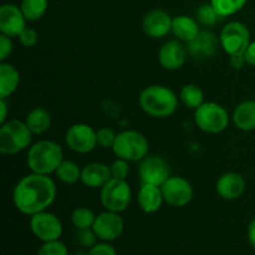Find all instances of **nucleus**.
Returning a JSON list of instances; mask_svg holds the SVG:
<instances>
[{
  "label": "nucleus",
  "instance_id": "obj_2",
  "mask_svg": "<svg viewBox=\"0 0 255 255\" xmlns=\"http://www.w3.org/2000/svg\"><path fill=\"white\" fill-rule=\"evenodd\" d=\"M139 107L156 119L172 116L178 107V97L173 90L163 85H151L142 90L138 97Z\"/></svg>",
  "mask_w": 255,
  "mask_h": 255
},
{
  "label": "nucleus",
  "instance_id": "obj_13",
  "mask_svg": "<svg viewBox=\"0 0 255 255\" xmlns=\"http://www.w3.org/2000/svg\"><path fill=\"white\" fill-rule=\"evenodd\" d=\"M92 229L97 238L105 242H112L121 237L125 229V222L120 213L106 211L96 216Z\"/></svg>",
  "mask_w": 255,
  "mask_h": 255
},
{
  "label": "nucleus",
  "instance_id": "obj_34",
  "mask_svg": "<svg viewBox=\"0 0 255 255\" xmlns=\"http://www.w3.org/2000/svg\"><path fill=\"white\" fill-rule=\"evenodd\" d=\"M111 169L112 178L116 179H125L126 181L127 177L129 174V162L126 159L117 158L116 161H114V163L110 166Z\"/></svg>",
  "mask_w": 255,
  "mask_h": 255
},
{
  "label": "nucleus",
  "instance_id": "obj_28",
  "mask_svg": "<svg viewBox=\"0 0 255 255\" xmlns=\"http://www.w3.org/2000/svg\"><path fill=\"white\" fill-rule=\"evenodd\" d=\"M211 4L221 17H228L241 11L247 4V0H211Z\"/></svg>",
  "mask_w": 255,
  "mask_h": 255
},
{
  "label": "nucleus",
  "instance_id": "obj_20",
  "mask_svg": "<svg viewBox=\"0 0 255 255\" xmlns=\"http://www.w3.org/2000/svg\"><path fill=\"white\" fill-rule=\"evenodd\" d=\"M137 202H138L139 208L144 213L153 214L158 212L164 202L161 187L154 186V184L142 183L138 194H137Z\"/></svg>",
  "mask_w": 255,
  "mask_h": 255
},
{
  "label": "nucleus",
  "instance_id": "obj_38",
  "mask_svg": "<svg viewBox=\"0 0 255 255\" xmlns=\"http://www.w3.org/2000/svg\"><path fill=\"white\" fill-rule=\"evenodd\" d=\"M244 57H246L247 64L255 66V41H251V44L248 45L246 52H244Z\"/></svg>",
  "mask_w": 255,
  "mask_h": 255
},
{
  "label": "nucleus",
  "instance_id": "obj_14",
  "mask_svg": "<svg viewBox=\"0 0 255 255\" xmlns=\"http://www.w3.org/2000/svg\"><path fill=\"white\" fill-rule=\"evenodd\" d=\"M26 27V17L21 7L14 4L0 6V32L10 37H17Z\"/></svg>",
  "mask_w": 255,
  "mask_h": 255
},
{
  "label": "nucleus",
  "instance_id": "obj_30",
  "mask_svg": "<svg viewBox=\"0 0 255 255\" xmlns=\"http://www.w3.org/2000/svg\"><path fill=\"white\" fill-rule=\"evenodd\" d=\"M219 19H221V16H219V14L216 11V9H214L211 2L203 4L197 10V20L204 26H213L218 22Z\"/></svg>",
  "mask_w": 255,
  "mask_h": 255
},
{
  "label": "nucleus",
  "instance_id": "obj_1",
  "mask_svg": "<svg viewBox=\"0 0 255 255\" xmlns=\"http://www.w3.org/2000/svg\"><path fill=\"white\" fill-rule=\"evenodd\" d=\"M56 194V184L51 177L31 172L15 184L12 202L20 213L31 217L46 211L55 202Z\"/></svg>",
  "mask_w": 255,
  "mask_h": 255
},
{
  "label": "nucleus",
  "instance_id": "obj_37",
  "mask_svg": "<svg viewBox=\"0 0 255 255\" xmlns=\"http://www.w3.org/2000/svg\"><path fill=\"white\" fill-rule=\"evenodd\" d=\"M87 255H117L116 249L109 243H96Z\"/></svg>",
  "mask_w": 255,
  "mask_h": 255
},
{
  "label": "nucleus",
  "instance_id": "obj_10",
  "mask_svg": "<svg viewBox=\"0 0 255 255\" xmlns=\"http://www.w3.org/2000/svg\"><path fill=\"white\" fill-rule=\"evenodd\" d=\"M30 229L32 234L41 242L59 241L62 234L61 221L57 216L50 212H40L30 218Z\"/></svg>",
  "mask_w": 255,
  "mask_h": 255
},
{
  "label": "nucleus",
  "instance_id": "obj_4",
  "mask_svg": "<svg viewBox=\"0 0 255 255\" xmlns=\"http://www.w3.org/2000/svg\"><path fill=\"white\" fill-rule=\"evenodd\" d=\"M32 141V132L20 120H10L0 127V152L4 156H12L24 151Z\"/></svg>",
  "mask_w": 255,
  "mask_h": 255
},
{
  "label": "nucleus",
  "instance_id": "obj_9",
  "mask_svg": "<svg viewBox=\"0 0 255 255\" xmlns=\"http://www.w3.org/2000/svg\"><path fill=\"white\" fill-rule=\"evenodd\" d=\"M65 143L76 153H90L97 146V131L90 125L75 124L65 133Z\"/></svg>",
  "mask_w": 255,
  "mask_h": 255
},
{
  "label": "nucleus",
  "instance_id": "obj_26",
  "mask_svg": "<svg viewBox=\"0 0 255 255\" xmlns=\"http://www.w3.org/2000/svg\"><path fill=\"white\" fill-rule=\"evenodd\" d=\"M179 100L187 109L196 111L198 107H201L204 104V94L201 87L197 86V85L187 84L182 87Z\"/></svg>",
  "mask_w": 255,
  "mask_h": 255
},
{
  "label": "nucleus",
  "instance_id": "obj_19",
  "mask_svg": "<svg viewBox=\"0 0 255 255\" xmlns=\"http://www.w3.org/2000/svg\"><path fill=\"white\" fill-rule=\"evenodd\" d=\"M112 178L110 166L100 162L86 164L81 172V182L89 188L101 189Z\"/></svg>",
  "mask_w": 255,
  "mask_h": 255
},
{
  "label": "nucleus",
  "instance_id": "obj_29",
  "mask_svg": "<svg viewBox=\"0 0 255 255\" xmlns=\"http://www.w3.org/2000/svg\"><path fill=\"white\" fill-rule=\"evenodd\" d=\"M96 216L91 209L86 207H79L71 213V222L76 229H90L95 223Z\"/></svg>",
  "mask_w": 255,
  "mask_h": 255
},
{
  "label": "nucleus",
  "instance_id": "obj_8",
  "mask_svg": "<svg viewBox=\"0 0 255 255\" xmlns=\"http://www.w3.org/2000/svg\"><path fill=\"white\" fill-rule=\"evenodd\" d=\"M219 42L229 56L243 55L251 44V31L243 22L231 21L222 29Z\"/></svg>",
  "mask_w": 255,
  "mask_h": 255
},
{
  "label": "nucleus",
  "instance_id": "obj_32",
  "mask_svg": "<svg viewBox=\"0 0 255 255\" xmlns=\"http://www.w3.org/2000/svg\"><path fill=\"white\" fill-rule=\"evenodd\" d=\"M117 133L110 127H102L97 129V146L102 148H112L116 141Z\"/></svg>",
  "mask_w": 255,
  "mask_h": 255
},
{
  "label": "nucleus",
  "instance_id": "obj_21",
  "mask_svg": "<svg viewBox=\"0 0 255 255\" xmlns=\"http://www.w3.org/2000/svg\"><path fill=\"white\" fill-rule=\"evenodd\" d=\"M201 32L198 20L189 17L188 15H178L172 20V34L181 41L189 42L196 39Z\"/></svg>",
  "mask_w": 255,
  "mask_h": 255
},
{
  "label": "nucleus",
  "instance_id": "obj_25",
  "mask_svg": "<svg viewBox=\"0 0 255 255\" xmlns=\"http://www.w3.org/2000/svg\"><path fill=\"white\" fill-rule=\"evenodd\" d=\"M81 172L79 164L70 159H64L55 171V176L65 184H75L81 181Z\"/></svg>",
  "mask_w": 255,
  "mask_h": 255
},
{
  "label": "nucleus",
  "instance_id": "obj_39",
  "mask_svg": "<svg viewBox=\"0 0 255 255\" xmlns=\"http://www.w3.org/2000/svg\"><path fill=\"white\" fill-rule=\"evenodd\" d=\"M229 62H231L232 67L236 70H241L242 67L247 64L244 54L243 55H232V56H229Z\"/></svg>",
  "mask_w": 255,
  "mask_h": 255
},
{
  "label": "nucleus",
  "instance_id": "obj_41",
  "mask_svg": "<svg viewBox=\"0 0 255 255\" xmlns=\"http://www.w3.org/2000/svg\"><path fill=\"white\" fill-rule=\"evenodd\" d=\"M0 110H1V116H0V124H5L7 117V105L5 99H0Z\"/></svg>",
  "mask_w": 255,
  "mask_h": 255
},
{
  "label": "nucleus",
  "instance_id": "obj_17",
  "mask_svg": "<svg viewBox=\"0 0 255 255\" xmlns=\"http://www.w3.org/2000/svg\"><path fill=\"white\" fill-rule=\"evenodd\" d=\"M221 46L219 37L216 36V34L208 30L199 32L196 39L188 42V54L193 59H207V57L213 56L217 52L218 47Z\"/></svg>",
  "mask_w": 255,
  "mask_h": 255
},
{
  "label": "nucleus",
  "instance_id": "obj_40",
  "mask_svg": "<svg viewBox=\"0 0 255 255\" xmlns=\"http://www.w3.org/2000/svg\"><path fill=\"white\" fill-rule=\"evenodd\" d=\"M248 241L255 249V219H253L248 226Z\"/></svg>",
  "mask_w": 255,
  "mask_h": 255
},
{
  "label": "nucleus",
  "instance_id": "obj_23",
  "mask_svg": "<svg viewBox=\"0 0 255 255\" xmlns=\"http://www.w3.org/2000/svg\"><path fill=\"white\" fill-rule=\"evenodd\" d=\"M233 124L242 131H253L255 129V101L247 100L241 102L233 111Z\"/></svg>",
  "mask_w": 255,
  "mask_h": 255
},
{
  "label": "nucleus",
  "instance_id": "obj_5",
  "mask_svg": "<svg viewBox=\"0 0 255 255\" xmlns=\"http://www.w3.org/2000/svg\"><path fill=\"white\" fill-rule=\"evenodd\" d=\"M112 151L117 158L128 162L142 161L148 156L149 143L146 137L134 129H125L116 136Z\"/></svg>",
  "mask_w": 255,
  "mask_h": 255
},
{
  "label": "nucleus",
  "instance_id": "obj_12",
  "mask_svg": "<svg viewBox=\"0 0 255 255\" xmlns=\"http://www.w3.org/2000/svg\"><path fill=\"white\" fill-rule=\"evenodd\" d=\"M138 176L141 183L161 187L171 177L168 163L159 156H147L139 161Z\"/></svg>",
  "mask_w": 255,
  "mask_h": 255
},
{
  "label": "nucleus",
  "instance_id": "obj_18",
  "mask_svg": "<svg viewBox=\"0 0 255 255\" xmlns=\"http://www.w3.org/2000/svg\"><path fill=\"white\" fill-rule=\"evenodd\" d=\"M246 179L242 174L236 172H228L219 177L216 184V191L221 198L227 201H234L243 196L246 191Z\"/></svg>",
  "mask_w": 255,
  "mask_h": 255
},
{
  "label": "nucleus",
  "instance_id": "obj_36",
  "mask_svg": "<svg viewBox=\"0 0 255 255\" xmlns=\"http://www.w3.org/2000/svg\"><path fill=\"white\" fill-rule=\"evenodd\" d=\"M12 50H14V44L11 41V37L0 34V60L5 61L11 55Z\"/></svg>",
  "mask_w": 255,
  "mask_h": 255
},
{
  "label": "nucleus",
  "instance_id": "obj_3",
  "mask_svg": "<svg viewBox=\"0 0 255 255\" xmlns=\"http://www.w3.org/2000/svg\"><path fill=\"white\" fill-rule=\"evenodd\" d=\"M64 161V151L59 143L50 139L36 142L27 149L26 164L32 173L50 176Z\"/></svg>",
  "mask_w": 255,
  "mask_h": 255
},
{
  "label": "nucleus",
  "instance_id": "obj_35",
  "mask_svg": "<svg viewBox=\"0 0 255 255\" xmlns=\"http://www.w3.org/2000/svg\"><path fill=\"white\" fill-rule=\"evenodd\" d=\"M17 37H19V41L22 46L32 47L37 44L39 34L36 32V30L31 29V27H25V29L21 31V34H20Z\"/></svg>",
  "mask_w": 255,
  "mask_h": 255
},
{
  "label": "nucleus",
  "instance_id": "obj_22",
  "mask_svg": "<svg viewBox=\"0 0 255 255\" xmlns=\"http://www.w3.org/2000/svg\"><path fill=\"white\" fill-rule=\"evenodd\" d=\"M20 84V72L9 62H0V99L14 94Z\"/></svg>",
  "mask_w": 255,
  "mask_h": 255
},
{
  "label": "nucleus",
  "instance_id": "obj_15",
  "mask_svg": "<svg viewBox=\"0 0 255 255\" xmlns=\"http://www.w3.org/2000/svg\"><path fill=\"white\" fill-rule=\"evenodd\" d=\"M171 15L162 9H154L147 12L142 21V27L147 36L152 39H161L172 32Z\"/></svg>",
  "mask_w": 255,
  "mask_h": 255
},
{
  "label": "nucleus",
  "instance_id": "obj_27",
  "mask_svg": "<svg viewBox=\"0 0 255 255\" xmlns=\"http://www.w3.org/2000/svg\"><path fill=\"white\" fill-rule=\"evenodd\" d=\"M49 6V0H22L21 7L25 17L29 21H36L40 20L46 12Z\"/></svg>",
  "mask_w": 255,
  "mask_h": 255
},
{
  "label": "nucleus",
  "instance_id": "obj_6",
  "mask_svg": "<svg viewBox=\"0 0 255 255\" xmlns=\"http://www.w3.org/2000/svg\"><path fill=\"white\" fill-rule=\"evenodd\" d=\"M194 122L206 133L217 134L228 127L229 114L217 102H204L194 111Z\"/></svg>",
  "mask_w": 255,
  "mask_h": 255
},
{
  "label": "nucleus",
  "instance_id": "obj_24",
  "mask_svg": "<svg viewBox=\"0 0 255 255\" xmlns=\"http://www.w3.org/2000/svg\"><path fill=\"white\" fill-rule=\"evenodd\" d=\"M25 124L32 132V134H42L51 127V116L42 107H35L26 115Z\"/></svg>",
  "mask_w": 255,
  "mask_h": 255
},
{
  "label": "nucleus",
  "instance_id": "obj_33",
  "mask_svg": "<svg viewBox=\"0 0 255 255\" xmlns=\"http://www.w3.org/2000/svg\"><path fill=\"white\" fill-rule=\"evenodd\" d=\"M77 244L85 248H92L96 244L97 236L94 232V229H77L76 236H75Z\"/></svg>",
  "mask_w": 255,
  "mask_h": 255
},
{
  "label": "nucleus",
  "instance_id": "obj_16",
  "mask_svg": "<svg viewBox=\"0 0 255 255\" xmlns=\"http://www.w3.org/2000/svg\"><path fill=\"white\" fill-rule=\"evenodd\" d=\"M186 47L179 42V40H169L164 42L158 51V62L163 69L174 71L181 69L187 59Z\"/></svg>",
  "mask_w": 255,
  "mask_h": 255
},
{
  "label": "nucleus",
  "instance_id": "obj_7",
  "mask_svg": "<svg viewBox=\"0 0 255 255\" xmlns=\"http://www.w3.org/2000/svg\"><path fill=\"white\" fill-rule=\"evenodd\" d=\"M132 191L125 179L111 178L100 191V202L105 211L122 213L129 207Z\"/></svg>",
  "mask_w": 255,
  "mask_h": 255
},
{
  "label": "nucleus",
  "instance_id": "obj_11",
  "mask_svg": "<svg viewBox=\"0 0 255 255\" xmlns=\"http://www.w3.org/2000/svg\"><path fill=\"white\" fill-rule=\"evenodd\" d=\"M164 203L172 207H186L193 198V187L186 178L179 176H171L161 186Z\"/></svg>",
  "mask_w": 255,
  "mask_h": 255
},
{
  "label": "nucleus",
  "instance_id": "obj_31",
  "mask_svg": "<svg viewBox=\"0 0 255 255\" xmlns=\"http://www.w3.org/2000/svg\"><path fill=\"white\" fill-rule=\"evenodd\" d=\"M36 255H69V251L60 241L45 242L39 248Z\"/></svg>",
  "mask_w": 255,
  "mask_h": 255
}]
</instances>
